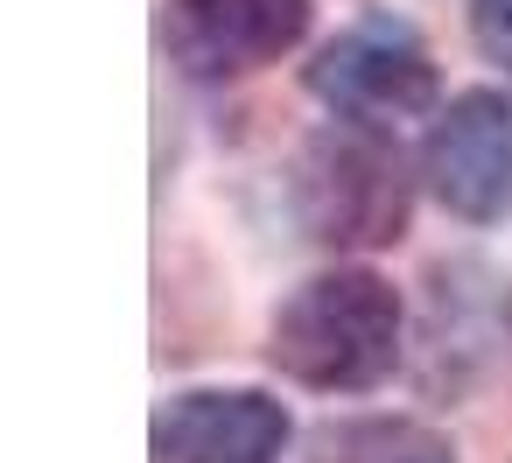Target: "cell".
I'll return each instance as SVG.
<instances>
[{
	"mask_svg": "<svg viewBox=\"0 0 512 463\" xmlns=\"http://www.w3.org/2000/svg\"><path fill=\"white\" fill-rule=\"evenodd\" d=\"M421 176L449 218L498 225L512 211V92H456L421 141Z\"/></svg>",
	"mask_w": 512,
	"mask_h": 463,
	"instance_id": "4",
	"label": "cell"
},
{
	"mask_svg": "<svg viewBox=\"0 0 512 463\" xmlns=\"http://www.w3.org/2000/svg\"><path fill=\"white\" fill-rule=\"evenodd\" d=\"M400 295L386 274L372 267H330L309 274L267 330V358L309 386V393H365L379 379H393L400 365Z\"/></svg>",
	"mask_w": 512,
	"mask_h": 463,
	"instance_id": "1",
	"label": "cell"
},
{
	"mask_svg": "<svg viewBox=\"0 0 512 463\" xmlns=\"http://www.w3.org/2000/svg\"><path fill=\"white\" fill-rule=\"evenodd\" d=\"M309 463H456V449H449V435H435L428 421L372 414V421H337V428H323Z\"/></svg>",
	"mask_w": 512,
	"mask_h": 463,
	"instance_id": "7",
	"label": "cell"
},
{
	"mask_svg": "<svg viewBox=\"0 0 512 463\" xmlns=\"http://www.w3.org/2000/svg\"><path fill=\"white\" fill-rule=\"evenodd\" d=\"M288 435V407L253 386H197L155 414L162 463H281Z\"/></svg>",
	"mask_w": 512,
	"mask_h": 463,
	"instance_id": "6",
	"label": "cell"
},
{
	"mask_svg": "<svg viewBox=\"0 0 512 463\" xmlns=\"http://www.w3.org/2000/svg\"><path fill=\"white\" fill-rule=\"evenodd\" d=\"M470 43L512 71V0H470Z\"/></svg>",
	"mask_w": 512,
	"mask_h": 463,
	"instance_id": "8",
	"label": "cell"
},
{
	"mask_svg": "<svg viewBox=\"0 0 512 463\" xmlns=\"http://www.w3.org/2000/svg\"><path fill=\"white\" fill-rule=\"evenodd\" d=\"M309 92L344 120V127H365V134H393L400 120H421L435 113V57L428 43L393 22V15H365L351 22L344 36H330L309 64Z\"/></svg>",
	"mask_w": 512,
	"mask_h": 463,
	"instance_id": "2",
	"label": "cell"
},
{
	"mask_svg": "<svg viewBox=\"0 0 512 463\" xmlns=\"http://www.w3.org/2000/svg\"><path fill=\"white\" fill-rule=\"evenodd\" d=\"M295 218L323 246H386L407 225L400 155L365 127H330L295 155Z\"/></svg>",
	"mask_w": 512,
	"mask_h": 463,
	"instance_id": "3",
	"label": "cell"
},
{
	"mask_svg": "<svg viewBox=\"0 0 512 463\" xmlns=\"http://www.w3.org/2000/svg\"><path fill=\"white\" fill-rule=\"evenodd\" d=\"M302 36L309 0H169L162 8V57L197 85L267 71Z\"/></svg>",
	"mask_w": 512,
	"mask_h": 463,
	"instance_id": "5",
	"label": "cell"
}]
</instances>
